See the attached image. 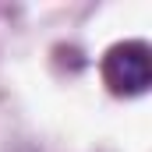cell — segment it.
Wrapping results in <instances>:
<instances>
[{
  "instance_id": "6da1fadb",
  "label": "cell",
  "mask_w": 152,
  "mask_h": 152,
  "mask_svg": "<svg viewBox=\"0 0 152 152\" xmlns=\"http://www.w3.org/2000/svg\"><path fill=\"white\" fill-rule=\"evenodd\" d=\"M103 81L110 85L113 96H142L152 81L149 42L124 39V42L110 46L106 57H103Z\"/></svg>"
}]
</instances>
